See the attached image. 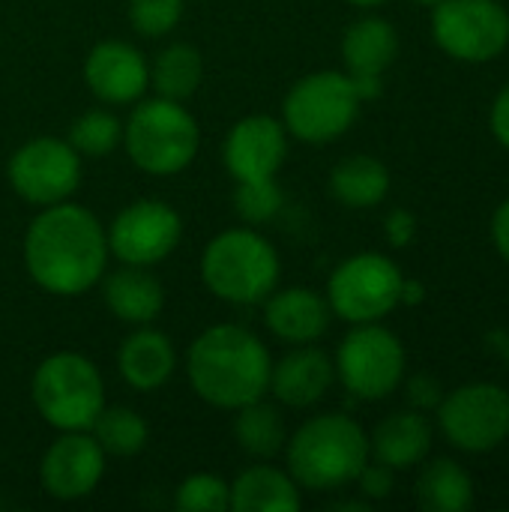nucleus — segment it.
<instances>
[{"mask_svg":"<svg viewBox=\"0 0 509 512\" xmlns=\"http://www.w3.org/2000/svg\"><path fill=\"white\" fill-rule=\"evenodd\" d=\"M90 435L96 438V444L102 447L105 456L129 459V456H138L147 447L150 429H147V420L138 411L123 408V405H114V408L105 405L102 414L96 417V423L90 426Z\"/></svg>","mask_w":509,"mask_h":512,"instance_id":"nucleus-28","label":"nucleus"},{"mask_svg":"<svg viewBox=\"0 0 509 512\" xmlns=\"http://www.w3.org/2000/svg\"><path fill=\"white\" fill-rule=\"evenodd\" d=\"M84 81L105 105H135L150 87V63L132 42L105 39L87 51Z\"/></svg>","mask_w":509,"mask_h":512,"instance_id":"nucleus-16","label":"nucleus"},{"mask_svg":"<svg viewBox=\"0 0 509 512\" xmlns=\"http://www.w3.org/2000/svg\"><path fill=\"white\" fill-rule=\"evenodd\" d=\"M336 378L360 402H381L393 396L408 369L402 339L384 324H351L336 351Z\"/></svg>","mask_w":509,"mask_h":512,"instance_id":"nucleus-8","label":"nucleus"},{"mask_svg":"<svg viewBox=\"0 0 509 512\" xmlns=\"http://www.w3.org/2000/svg\"><path fill=\"white\" fill-rule=\"evenodd\" d=\"M432 39L459 63H489L509 48V12L501 0H441L432 6Z\"/></svg>","mask_w":509,"mask_h":512,"instance_id":"nucleus-11","label":"nucleus"},{"mask_svg":"<svg viewBox=\"0 0 509 512\" xmlns=\"http://www.w3.org/2000/svg\"><path fill=\"white\" fill-rule=\"evenodd\" d=\"M363 99L348 72H309L282 99V123L303 144H330L342 138L360 117Z\"/></svg>","mask_w":509,"mask_h":512,"instance_id":"nucleus-7","label":"nucleus"},{"mask_svg":"<svg viewBox=\"0 0 509 512\" xmlns=\"http://www.w3.org/2000/svg\"><path fill=\"white\" fill-rule=\"evenodd\" d=\"M492 243H495L498 255L509 264V198L501 201V207L492 216Z\"/></svg>","mask_w":509,"mask_h":512,"instance_id":"nucleus-37","label":"nucleus"},{"mask_svg":"<svg viewBox=\"0 0 509 512\" xmlns=\"http://www.w3.org/2000/svg\"><path fill=\"white\" fill-rule=\"evenodd\" d=\"M102 300L117 321L129 327H144L162 315L165 288L150 273V267L120 264L114 273L102 276Z\"/></svg>","mask_w":509,"mask_h":512,"instance_id":"nucleus-21","label":"nucleus"},{"mask_svg":"<svg viewBox=\"0 0 509 512\" xmlns=\"http://www.w3.org/2000/svg\"><path fill=\"white\" fill-rule=\"evenodd\" d=\"M273 357L261 336L240 324L207 327L186 351L192 393L219 411H240L270 393Z\"/></svg>","mask_w":509,"mask_h":512,"instance_id":"nucleus-2","label":"nucleus"},{"mask_svg":"<svg viewBox=\"0 0 509 512\" xmlns=\"http://www.w3.org/2000/svg\"><path fill=\"white\" fill-rule=\"evenodd\" d=\"M351 6H357V9H375V6H381V3H387V0H348Z\"/></svg>","mask_w":509,"mask_h":512,"instance_id":"nucleus-40","label":"nucleus"},{"mask_svg":"<svg viewBox=\"0 0 509 512\" xmlns=\"http://www.w3.org/2000/svg\"><path fill=\"white\" fill-rule=\"evenodd\" d=\"M234 441L237 447L252 456V459H273L285 450L288 441V429H285V417L276 405L258 399L252 405H243L240 411H234Z\"/></svg>","mask_w":509,"mask_h":512,"instance_id":"nucleus-26","label":"nucleus"},{"mask_svg":"<svg viewBox=\"0 0 509 512\" xmlns=\"http://www.w3.org/2000/svg\"><path fill=\"white\" fill-rule=\"evenodd\" d=\"M339 51L351 78H384L399 57V33L381 15H363L345 27Z\"/></svg>","mask_w":509,"mask_h":512,"instance_id":"nucleus-22","label":"nucleus"},{"mask_svg":"<svg viewBox=\"0 0 509 512\" xmlns=\"http://www.w3.org/2000/svg\"><path fill=\"white\" fill-rule=\"evenodd\" d=\"M120 144L138 171L150 177H174L198 156L201 129L183 102L153 96L132 105Z\"/></svg>","mask_w":509,"mask_h":512,"instance_id":"nucleus-5","label":"nucleus"},{"mask_svg":"<svg viewBox=\"0 0 509 512\" xmlns=\"http://www.w3.org/2000/svg\"><path fill=\"white\" fill-rule=\"evenodd\" d=\"M282 276L276 246L252 225L219 231L201 252L204 288L231 306L264 303Z\"/></svg>","mask_w":509,"mask_h":512,"instance_id":"nucleus-4","label":"nucleus"},{"mask_svg":"<svg viewBox=\"0 0 509 512\" xmlns=\"http://www.w3.org/2000/svg\"><path fill=\"white\" fill-rule=\"evenodd\" d=\"M390 192V168L369 153H351L330 171V195L348 210H372Z\"/></svg>","mask_w":509,"mask_h":512,"instance_id":"nucleus-24","label":"nucleus"},{"mask_svg":"<svg viewBox=\"0 0 509 512\" xmlns=\"http://www.w3.org/2000/svg\"><path fill=\"white\" fill-rule=\"evenodd\" d=\"M438 429L450 447L483 456L509 438V390L492 381L462 384L435 408Z\"/></svg>","mask_w":509,"mask_h":512,"instance_id":"nucleus-10","label":"nucleus"},{"mask_svg":"<svg viewBox=\"0 0 509 512\" xmlns=\"http://www.w3.org/2000/svg\"><path fill=\"white\" fill-rule=\"evenodd\" d=\"M177 372V351L174 342L153 330L150 324L135 327L117 348V375L126 387L138 393H153L171 381Z\"/></svg>","mask_w":509,"mask_h":512,"instance_id":"nucleus-19","label":"nucleus"},{"mask_svg":"<svg viewBox=\"0 0 509 512\" xmlns=\"http://www.w3.org/2000/svg\"><path fill=\"white\" fill-rule=\"evenodd\" d=\"M204 78V60L201 51L189 42H171L165 45L156 60L150 63V87L156 96L186 102L198 93Z\"/></svg>","mask_w":509,"mask_h":512,"instance_id":"nucleus-27","label":"nucleus"},{"mask_svg":"<svg viewBox=\"0 0 509 512\" xmlns=\"http://www.w3.org/2000/svg\"><path fill=\"white\" fill-rule=\"evenodd\" d=\"M285 471L306 492H339L372 459L366 429L348 414H318L285 441Z\"/></svg>","mask_w":509,"mask_h":512,"instance_id":"nucleus-3","label":"nucleus"},{"mask_svg":"<svg viewBox=\"0 0 509 512\" xmlns=\"http://www.w3.org/2000/svg\"><path fill=\"white\" fill-rule=\"evenodd\" d=\"M354 483H357V492H360L363 501H369V504L387 501V498L393 495V486H396V471L387 468L384 462L369 459V462L363 465V471L357 474Z\"/></svg>","mask_w":509,"mask_h":512,"instance_id":"nucleus-33","label":"nucleus"},{"mask_svg":"<svg viewBox=\"0 0 509 512\" xmlns=\"http://www.w3.org/2000/svg\"><path fill=\"white\" fill-rule=\"evenodd\" d=\"M174 507L180 512H228L231 510V483L216 474H189L177 492Z\"/></svg>","mask_w":509,"mask_h":512,"instance_id":"nucleus-31","label":"nucleus"},{"mask_svg":"<svg viewBox=\"0 0 509 512\" xmlns=\"http://www.w3.org/2000/svg\"><path fill=\"white\" fill-rule=\"evenodd\" d=\"M426 300V285L420 279H402V294H399V306H420Z\"/></svg>","mask_w":509,"mask_h":512,"instance_id":"nucleus-39","label":"nucleus"},{"mask_svg":"<svg viewBox=\"0 0 509 512\" xmlns=\"http://www.w3.org/2000/svg\"><path fill=\"white\" fill-rule=\"evenodd\" d=\"M66 141L75 147V153L81 159H105L120 147L123 123L108 108H90V111H84L81 117L72 120V126L66 132Z\"/></svg>","mask_w":509,"mask_h":512,"instance_id":"nucleus-29","label":"nucleus"},{"mask_svg":"<svg viewBox=\"0 0 509 512\" xmlns=\"http://www.w3.org/2000/svg\"><path fill=\"white\" fill-rule=\"evenodd\" d=\"M186 0H129V24L144 39L168 36L183 18Z\"/></svg>","mask_w":509,"mask_h":512,"instance_id":"nucleus-32","label":"nucleus"},{"mask_svg":"<svg viewBox=\"0 0 509 512\" xmlns=\"http://www.w3.org/2000/svg\"><path fill=\"white\" fill-rule=\"evenodd\" d=\"M384 237L393 249H408L417 240V216L405 207H396L384 219Z\"/></svg>","mask_w":509,"mask_h":512,"instance_id":"nucleus-35","label":"nucleus"},{"mask_svg":"<svg viewBox=\"0 0 509 512\" xmlns=\"http://www.w3.org/2000/svg\"><path fill=\"white\" fill-rule=\"evenodd\" d=\"M435 429L423 411H396L384 417L369 435V453L375 462H384L393 471H411L426 462L432 453Z\"/></svg>","mask_w":509,"mask_h":512,"instance_id":"nucleus-20","label":"nucleus"},{"mask_svg":"<svg viewBox=\"0 0 509 512\" xmlns=\"http://www.w3.org/2000/svg\"><path fill=\"white\" fill-rule=\"evenodd\" d=\"M30 399L51 429L90 432L105 408V381L90 357L57 351L33 369Z\"/></svg>","mask_w":509,"mask_h":512,"instance_id":"nucleus-6","label":"nucleus"},{"mask_svg":"<svg viewBox=\"0 0 509 512\" xmlns=\"http://www.w3.org/2000/svg\"><path fill=\"white\" fill-rule=\"evenodd\" d=\"M9 186L30 207L69 201L81 186V156L66 138H30L9 159Z\"/></svg>","mask_w":509,"mask_h":512,"instance_id":"nucleus-12","label":"nucleus"},{"mask_svg":"<svg viewBox=\"0 0 509 512\" xmlns=\"http://www.w3.org/2000/svg\"><path fill=\"white\" fill-rule=\"evenodd\" d=\"M414 3H420V6H429V9H432V6H435V3H441V0H414Z\"/></svg>","mask_w":509,"mask_h":512,"instance_id":"nucleus-41","label":"nucleus"},{"mask_svg":"<svg viewBox=\"0 0 509 512\" xmlns=\"http://www.w3.org/2000/svg\"><path fill=\"white\" fill-rule=\"evenodd\" d=\"M261 306L267 330L285 345H315L318 339H324L333 321L327 297L303 285L282 291L276 288Z\"/></svg>","mask_w":509,"mask_h":512,"instance_id":"nucleus-17","label":"nucleus"},{"mask_svg":"<svg viewBox=\"0 0 509 512\" xmlns=\"http://www.w3.org/2000/svg\"><path fill=\"white\" fill-rule=\"evenodd\" d=\"M414 498L426 512H465L474 507V480L459 462L435 459L420 471Z\"/></svg>","mask_w":509,"mask_h":512,"instance_id":"nucleus-25","label":"nucleus"},{"mask_svg":"<svg viewBox=\"0 0 509 512\" xmlns=\"http://www.w3.org/2000/svg\"><path fill=\"white\" fill-rule=\"evenodd\" d=\"M405 396H408V405H411L414 411L429 414V411H435V408L441 405V399H444V387H441V381H438V378H432V375L420 372V375H414V378L405 384Z\"/></svg>","mask_w":509,"mask_h":512,"instance_id":"nucleus-34","label":"nucleus"},{"mask_svg":"<svg viewBox=\"0 0 509 512\" xmlns=\"http://www.w3.org/2000/svg\"><path fill=\"white\" fill-rule=\"evenodd\" d=\"M336 381L333 360L315 345H294L270 369V393L285 408H312L318 405Z\"/></svg>","mask_w":509,"mask_h":512,"instance_id":"nucleus-18","label":"nucleus"},{"mask_svg":"<svg viewBox=\"0 0 509 512\" xmlns=\"http://www.w3.org/2000/svg\"><path fill=\"white\" fill-rule=\"evenodd\" d=\"M402 267L381 252H360L345 258L327 279V303L333 318L348 324L384 321L399 309L402 294Z\"/></svg>","mask_w":509,"mask_h":512,"instance_id":"nucleus-9","label":"nucleus"},{"mask_svg":"<svg viewBox=\"0 0 509 512\" xmlns=\"http://www.w3.org/2000/svg\"><path fill=\"white\" fill-rule=\"evenodd\" d=\"M105 237L111 258L120 264L153 267L180 246L183 219L171 204L159 198H138L111 219Z\"/></svg>","mask_w":509,"mask_h":512,"instance_id":"nucleus-13","label":"nucleus"},{"mask_svg":"<svg viewBox=\"0 0 509 512\" xmlns=\"http://www.w3.org/2000/svg\"><path fill=\"white\" fill-rule=\"evenodd\" d=\"M108 258L102 222L72 201L39 207L24 231L27 276L54 297H78L96 288Z\"/></svg>","mask_w":509,"mask_h":512,"instance_id":"nucleus-1","label":"nucleus"},{"mask_svg":"<svg viewBox=\"0 0 509 512\" xmlns=\"http://www.w3.org/2000/svg\"><path fill=\"white\" fill-rule=\"evenodd\" d=\"M282 204H285V195H282L276 177H270V180H246V183L234 186V213L252 228L276 219Z\"/></svg>","mask_w":509,"mask_h":512,"instance_id":"nucleus-30","label":"nucleus"},{"mask_svg":"<svg viewBox=\"0 0 509 512\" xmlns=\"http://www.w3.org/2000/svg\"><path fill=\"white\" fill-rule=\"evenodd\" d=\"M105 459L90 432H60L39 459V486L54 501H81L99 489Z\"/></svg>","mask_w":509,"mask_h":512,"instance_id":"nucleus-14","label":"nucleus"},{"mask_svg":"<svg viewBox=\"0 0 509 512\" xmlns=\"http://www.w3.org/2000/svg\"><path fill=\"white\" fill-rule=\"evenodd\" d=\"M288 129L279 117L249 114L237 120L222 147V159L234 183L246 180H270L288 159Z\"/></svg>","mask_w":509,"mask_h":512,"instance_id":"nucleus-15","label":"nucleus"},{"mask_svg":"<svg viewBox=\"0 0 509 512\" xmlns=\"http://www.w3.org/2000/svg\"><path fill=\"white\" fill-rule=\"evenodd\" d=\"M486 351L509 366V327H495L486 333Z\"/></svg>","mask_w":509,"mask_h":512,"instance_id":"nucleus-38","label":"nucleus"},{"mask_svg":"<svg viewBox=\"0 0 509 512\" xmlns=\"http://www.w3.org/2000/svg\"><path fill=\"white\" fill-rule=\"evenodd\" d=\"M303 489L294 477L273 465H252L231 483V512H297Z\"/></svg>","mask_w":509,"mask_h":512,"instance_id":"nucleus-23","label":"nucleus"},{"mask_svg":"<svg viewBox=\"0 0 509 512\" xmlns=\"http://www.w3.org/2000/svg\"><path fill=\"white\" fill-rule=\"evenodd\" d=\"M489 129L495 135V141L509 150V84L501 87V93L495 96L492 102V111H489Z\"/></svg>","mask_w":509,"mask_h":512,"instance_id":"nucleus-36","label":"nucleus"}]
</instances>
